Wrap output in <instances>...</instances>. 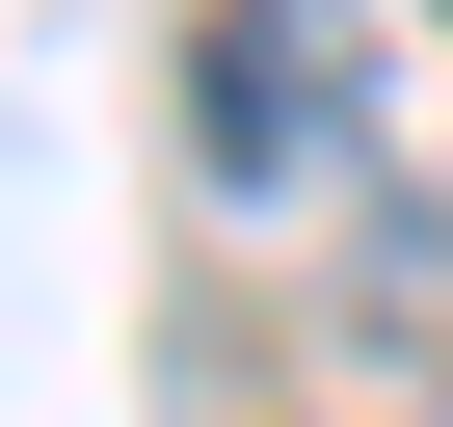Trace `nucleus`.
I'll use <instances>...</instances> for the list:
<instances>
[{
	"mask_svg": "<svg viewBox=\"0 0 453 427\" xmlns=\"http://www.w3.org/2000/svg\"><path fill=\"white\" fill-rule=\"evenodd\" d=\"M187 160H213V187H320V160H347V0H213Z\"/></svg>",
	"mask_w": 453,
	"mask_h": 427,
	"instance_id": "nucleus-1",
	"label": "nucleus"
}]
</instances>
